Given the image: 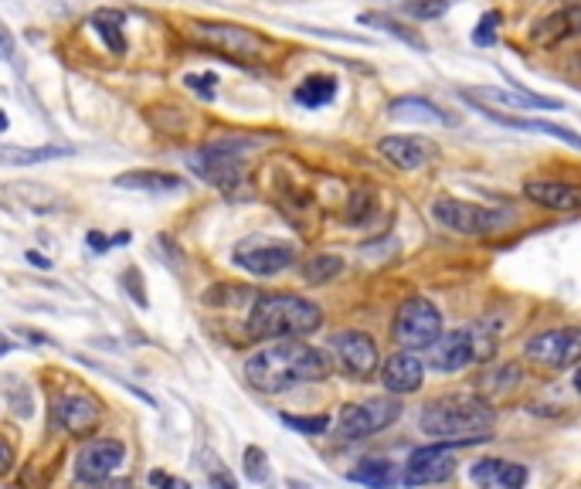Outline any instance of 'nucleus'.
Returning a JSON list of instances; mask_svg holds the SVG:
<instances>
[{
  "mask_svg": "<svg viewBox=\"0 0 581 489\" xmlns=\"http://www.w3.org/2000/svg\"><path fill=\"white\" fill-rule=\"evenodd\" d=\"M55 425L68 435H89L99 425V405L89 394L68 391L55 401Z\"/></svg>",
  "mask_w": 581,
  "mask_h": 489,
  "instance_id": "nucleus-15",
  "label": "nucleus"
},
{
  "mask_svg": "<svg viewBox=\"0 0 581 489\" xmlns=\"http://www.w3.org/2000/svg\"><path fill=\"white\" fill-rule=\"evenodd\" d=\"M378 153L398 170H418L432 160V143L415 140V136H384L378 143Z\"/></svg>",
  "mask_w": 581,
  "mask_h": 489,
  "instance_id": "nucleus-17",
  "label": "nucleus"
},
{
  "mask_svg": "<svg viewBox=\"0 0 581 489\" xmlns=\"http://www.w3.org/2000/svg\"><path fill=\"white\" fill-rule=\"evenodd\" d=\"M503 466H507L503 459H483V462H476V466L469 469V479H473L476 486H483V489H486V486L493 483V479L500 476V469H503Z\"/></svg>",
  "mask_w": 581,
  "mask_h": 489,
  "instance_id": "nucleus-34",
  "label": "nucleus"
},
{
  "mask_svg": "<svg viewBox=\"0 0 581 489\" xmlns=\"http://www.w3.org/2000/svg\"><path fill=\"white\" fill-rule=\"evenodd\" d=\"M126 459V449L123 442L116 439H92L85 442L75 456V476L85 479V483H96V479H109L119 473Z\"/></svg>",
  "mask_w": 581,
  "mask_h": 489,
  "instance_id": "nucleus-13",
  "label": "nucleus"
},
{
  "mask_svg": "<svg viewBox=\"0 0 581 489\" xmlns=\"http://www.w3.org/2000/svg\"><path fill=\"white\" fill-rule=\"evenodd\" d=\"M388 113L395 119H422V123H439V126H456L459 116H449L446 109H439L429 99L418 96H401L388 106Z\"/></svg>",
  "mask_w": 581,
  "mask_h": 489,
  "instance_id": "nucleus-21",
  "label": "nucleus"
},
{
  "mask_svg": "<svg viewBox=\"0 0 581 489\" xmlns=\"http://www.w3.org/2000/svg\"><path fill=\"white\" fill-rule=\"evenodd\" d=\"M449 11V0H418V4H408V14L418 17V21H435Z\"/></svg>",
  "mask_w": 581,
  "mask_h": 489,
  "instance_id": "nucleus-35",
  "label": "nucleus"
},
{
  "mask_svg": "<svg viewBox=\"0 0 581 489\" xmlns=\"http://www.w3.org/2000/svg\"><path fill=\"white\" fill-rule=\"evenodd\" d=\"M398 418H401V405L395 398H367L361 405H347L337 428L344 439L357 442V439H371V435L391 428Z\"/></svg>",
  "mask_w": 581,
  "mask_h": 489,
  "instance_id": "nucleus-6",
  "label": "nucleus"
},
{
  "mask_svg": "<svg viewBox=\"0 0 581 489\" xmlns=\"http://www.w3.org/2000/svg\"><path fill=\"white\" fill-rule=\"evenodd\" d=\"M429 347H432V354H429L432 371L456 374L476 360V333L473 330H449L446 337L439 333Z\"/></svg>",
  "mask_w": 581,
  "mask_h": 489,
  "instance_id": "nucleus-14",
  "label": "nucleus"
},
{
  "mask_svg": "<svg viewBox=\"0 0 581 489\" xmlns=\"http://www.w3.org/2000/svg\"><path fill=\"white\" fill-rule=\"evenodd\" d=\"M333 96H337V79H330V75H310V79H303V85L296 89V102L306 109L327 106Z\"/></svg>",
  "mask_w": 581,
  "mask_h": 489,
  "instance_id": "nucleus-25",
  "label": "nucleus"
},
{
  "mask_svg": "<svg viewBox=\"0 0 581 489\" xmlns=\"http://www.w3.org/2000/svg\"><path fill=\"white\" fill-rule=\"evenodd\" d=\"M75 489H133V483H130V479H116V476L96 479V483H85V479H75Z\"/></svg>",
  "mask_w": 581,
  "mask_h": 489,
  "instance_id": "nucleus-36",
  "label": "nucleus"
},
{
  "mask_svg": "<svg viewBox=\"0 0 581 489\" xmlns=\"http://www.w3.org/2000/svg\"><path fill=\"white\" fill-rule=\"evenodd\" d=\"M524 350H527V357L537 360V364L561 371V367H571L581 357V333L575 330V326H565V330H544V333H537L534 340H527Z\"/></svg>",
  "mask_w": 581,
  "mask_h": 489,
  "instance_id": "nucleus-11",
  "label": "nucleus"
},
{
  "mask_svg": "<svg viewBox=\"0 0 581 489\" xmlns=\"http://www.w3.org/2000/svg\"><path fill=\"white\" fill-rule=\"evenodd\" d=\"M497 422L493 408L480 398L469 394H449L422 411V432L439 442H456V445H473L490 439V428Z\"/></svg>",
  "mask_w": 581,
  "mask_h": 489,
  "instance_id": "nucleus-2",
  "label": "nucleus"
},
{
  "mask_svg": "<svg viewBox=\"0 0 581 489\" xmlns=\"http://www.w3.org/2000/svg\"><path fill=\"white\" fill-rule=\"evenodd\" d=\"M123 191H147V194H174L184 191V180L177 174H164V170H130L113 180Z\"/></svg>",
  "mask_w": 581,
  "mask_h": 489,
  "instance_id": "nucleus-20",
  "label": "nucleus"
},
{
  "mask_svg": "<svg viewBox=\"0 0 581 489\" xmlns=\"http://www.w3.org/2000/svg\"><path fill=\"white\" fill-rule=\"evenodd\" d=\"M245 476L252 479V483H266L269 479V462H266V452L262 449H245Z\"/></svg>",
  "mask_w": 581,
  "mask_h": 489,
  "instance_id": "nucleus-32",
  "label": "nucleus"
},
{
  "mask_svg": "<svg viewBox=\"0 0 581 489\" xmlns=\"http://www.w3.org/2000/svg\"><path fill=\"white\" fill-rule=\"evenodd\" d=\"M28 262H31V265H41V269H48V265H51V262L45 259V255H38V252H28Z\"/></svg>",
  "mask_w": 581,
  "mask_h": 489,
  "instance_id": "nucleus-42",
  "label": "nucleus"
},
{
  "mask_svg": "<svg viewBox=\"0 0 581 489\" xmlns=\"http://www.w3.org/2000/svg\"><path fill=\"white\" fill-rule=\"evenodd\" d=\"M524 194L531 197L534 204L551 211H578L581 208V191L575 184H561V180H527Z\"/></svg>",
  "mask_w": 581,
  "mask_h": 489,
  "instance_id": "nucleus-18",
  "label": "nucleus"
},
{
  "mask_svg": "<svg viewBox=\"0 0 581 489\" xmlns=\"http://www.w3.org/2000/svg\"><path fill=\"white\" fill-rule=\"evenodd\" d=\"M391 333H395V340L405 350H425L442 333V316L429 303V299L412 296V299H405V303L398 306Z\"/></svg>",
  "mask_w": 581,
  "mask_h": 489,
  "instance_id": "nucleus-5",
  "label": "nucleus"
},
{
  "mask_svg": "<svg viewBox=\"0 0 581 489\" xmlns=\"http://www.w3.org/2000/svg\"><path fill=\"white\" fill-rule=\"evenodd\" d=\"M374 214V191H354V201H350V211H347V221L350 225H361Z\"/></svg>",
  "mask_w": 581,
  "mask_h": 489,
  "instance_id": "nucleus-31",
  "label": "nucleus"
},
{
  "mask_svg": "<svg viewBox=\"0 0 581 489\" xmlns=\"http://www.w3.org/2000/svg\"><path fill=\"white\" fill-rule=\"evenodd\" d=\"M283 425L296 428L299 435H323L330 428V418L327 415H313V418H296V415H279Z\"/></svg>",
  "mask_w": 581,
  "mask_h": 489,
  "instance_id": "nucleus-29",
  "label": "nucleus"
},
{
  "mask_svg": "<svg viewBox=\"0 0 581 489\" xmlns=\"http://www.w3.org/2000/svg\"><path fill=\"white\" fill-rule=\"evenodd\" d=\"M0 62H17V45H14V38H11V28H4L0 24Z\"/></svg>",
  "mask_w": 581,
  "mask_h": 489,
  "instance_id": "nucleus-38",
  "label": "nucleus"
},
{
  "mask_svg": "<svg viewBox=\"0 0 581 489\" xmlns=\"http://www.w3.org/2000/svg\"><path fill=\"white\" fill-rule=\"evenodd\" d=\"M89 28L106 41V48L113 55H123L126 51V38H123V14L119 11H96L89 17Z\"/></svg>",
  "mask_w": 581,
  "mask_h": 489,
  "instance_id": "nucleus-24",
  "label": "nucleus"
},
{
  "mask_svg": "<svg viewBox=\"0 0 581 489\" xmlns=\"http://www.w3.org/2000/svg\"><path fill=\"white\" fill-rule=\"evenodd\" d=\"M187 85H191V89L194 92H201V96L204 99H211V96H215V75H187V79H184Z\"/></svg>",
  "mask_w": 581,
  "mask_h": 489,
  "instance_id": "nucleus-37",
  "label": "nucleus"
},
{
  "mask_svg": "<svg viewBox=\"0 0 581 489\" xmlns=\"http://www.w3.org/2000/svg\"><path fill=\"white\" fill-rule=\"evenodd\" d=\"M51 157H65V150H7L0 147V160H11V163H38V160H51Z\"/></svg>",
  "mask_w": 581,
  "mask_h": 489,
  "instance_id": "nucleus-33",
  "label": "nucleus"
},
{
  "mask_svg": "<svg viewBox=\"0 0 581 489\" xmlns=\"http://www.w3.org/2000/svg\"><path fill=\"white\" fill-rule=\"evenodd\" d=\"M323 326V310L313 299L276 293L259 296L249 313V333L255 340H296Z\"/></svg>",
  "mask_w": 581,
  "mask_h": 489,
  "instance_id": "nucleus-3",
  "label": "nucleus"
},
{
  "mask_svg": "<svg viewBox=\"0 0 581 489\" xmlns=\"http://www.w3.org/2000/svg\"><path fill=\"white\" fill-rule=\"evenodd\" d=\"M89 248H96V252H106L109 245H106V238H102L99 231H92V235H89Z\"/></svg>",
  "mask_w": 581,
  "mask_h": 489,
  "instance_id": "nucleus-41",
  "label": "nucleus"
},
{
  "mask_svg": "<svg viewBox=\"0 0 581 489\" xmlns=\"http://www.w3.org/2000/svg\"><path fill=\"white\" fill-rule=\"evenodd\" d=\"M422 377H425V364L418 360L412 350H401V354H395L384 364L381 371V381L384 388H388L391 394H412L422 388Z\"/></svg>",
  "mask_w": 581,
  "mask_h": 489,
  "instance_id": "nucleus-16",
  "label": "nucleus"
},
{
  "mask_svg": "<svg viewBox=\"0 0 581 489\" xmlns=\"http://www.w3.org/2000/svg\"><path fill=\"white\" fill-rule=\"evenodd\" d=\"M211 486H215V489H238V486H235V479H232V473H225V469H218V473L211 476Z\"/></svg>",
  "mask_w": 581,
  "mask_h": 489,
  "instance_id": "nucleus-39",
  "label": "nucleus"
},
{
  "mask_svg": "<svg viewBox=\"0 0 581 489\" xmlns=\"http://www.w3.org/2000/svg\"><path fill=\"white\" fill-rule=\"evenodd\" d=\"M11 462H14L11 449H7V445L0 442V473H7V469H11Z\"/></svg>",
  "mask_w": 581,
  "mask_h": 489,
  "instance_id": "nucleus-40",
  "label": "nucleus"
},
{
  "mask_svg": "<svg viewBox=\"0 0 581 489\" xmlns=\"http://www.w3.org/2000/svg\"><path fill=\"white\" fill-rule=\"evenodd\" d=\"M235 262L252 276H279L296 262V245L289 242H242L235 248Z\"/></svg>",
  "mask_w": 581,
  "mask_h": 489,
  "instance_id": "nucleus-12",
  "label": "nucleus"
},
{
  "mask_svg": "<svg viewBox=\"0 0 581 489\" xmlns=\"http://www.w3.org/2000/svg\"><path fill=\"white\" fill-rule=\"evenodd\" d=\"M350 483H361L364 489H395L398 473H395V466L384 459H364L350 469Z\"/></svg>",
  "mask_w": 581,
  "mask_h": 489,
  "instance_id": "nucleus-23",
  "label": "nucleus"
},
{
  "mask_svg": "<svg viewBox=\"0 0 581 489\" xmlns=\"http://www.w3.org/2000/svg\"><path fill=\"white\" fill-rule=\"evenodd\" d=\"M456 442H435L425 445V449H415L405 462V473H401V483L408 489L418 486H432V483H446V479L456 473Z\"/></svg>",
  "mask_w": 581,
  "mask_h": 489,
  "instance_id": "nucleus-8",
  "label": "nucleus"
},
{
  "mask_svg": "<svg viewBox=\"0 0 581 489\" xmlns=\"http://www.w3.org/2000/svg\"><path fill=\"white\" fill-rule=\"evenodd\" d=\"M361 24H378V28L384 34H395L398 41H405V45H412L418 51H429V45H425V38L418 31H408L401 21H391V17H384V14H361Z\"/></svg>",
  "mask_w": 581,
  "mask_h": 489,
  "instance_id": "nucleus-27",
  "label": "nucleus"
},
{
  "mask_svg": "<svg viewBox=\"0 0 581 489\" xmlns=\"http://www.w3.org/2000/svg\"><path fill=\"white\" fill-rule=\"evenodd\" d=\"M575 34H578V4H571L568 11H558V14H551L548 21L537 24L534 41H541V45H558V41L575 38Z\"/></svg>",
  "mask_w": 581,
  "mask_h": 489,
  "instance_id": "nucleus-22",
  "label": "nucleus"
},
{
  "mask_svg": "<svg viewBox=\"0 0 581 489\" xmlns=\"http://www.w3.org/2000/svg\"><path fill=\"white\" fill-rule=\"evenodd\" d=\"M463 99L493 102V106H503V109H565L558 99H544V96H534V92H503V89H490V85L463 89Z\"/></svg>",
  "mask_w": 581,
  "mask_h": 489,
  "instance_id": "nucleus-19",
  "label": "nucleus"
},
{
  "mask_svg": "<svg viewBox=\"0 0 581 489\" xmlns=\"http://www.w3.org/2000/svg\"><path fill=\"white\" fill-rule=\"evenodd\" d=\"M330 350L340 371L357 377V381H367V377L378 371V343L367 337V333H357V330L337 333L330 340Z\"/></svg>",
  "mask_w": 581,
  "mask_h": 489,
  "instance_id": "nucleus-10",
  "label": "nucleus"
},
{
  "mask_svg": "<svg viewBox=\"0 0 581 489\" xmlns=\"http://www.w3.org/2000/svg\"><path fill=\"white\" fill-rule=\"evenodd\" d=\"M330 374V360L323 350L299 340H276L259 350L245 364V381L262 394H283L299 384H316Z\"/></svg>",
  "mask_w": 581,
  "mask_h": 489,
  "instance_id": "nucleus-1",
  "label": "nucleus"
},
{
  "mask_svg": "<svg viewBox=\"0 0 581 489\" xmlns=\"http://www.w3.org/2000/svg\"><path fill=\"white\" fill-rule=\"evenodd\" d=\"M340 272H344V259H337V255H316L303 265V279L310 286H323V282L337 279Z\"/></svg>",
  "mask_w": 581,
  "mask_h": 489,
  "instance_id": "nucleus-26",
  "label": "nucleus"
},
{
  "mask_svg": "<svg viewBox=\"0 0 581 489\" xmlns=\"http://www.w3.org/2000/svg\"><path fill=\"white\" fill-rule=\"evenodd\" d=\"M432 218L439 221L442 228L456 231V235H469V238L493 235V231L503 228V221H507L497 208L456 201V197H439V201L432 204Z\"/></svg>",
  "mask_w": 581,
  "mask_h": 489,
  "instance_id": "nucleus-4",
  "label": "nucleus"
},
{
  "mask_svg": "<svg viewBox=\"0 0 581 489\" xmlns=\"http://www.w3.org/2000/svg\"><path fill=\"white\" fill-rule=\"evenodd\" d=\"M191 38L201 41L204 48H215L221 55H232V58H255L266 48L262 34L242 28V24H221V21H194Z\"/></svg>",
  "mask_w": 581,
  "mask_h": 489,
  "instance_id": "nucleus-7",
  "label": "nucleus"
},
{
  "mask_svg": "<svg viewBox=\"0 0 581 489\" xmlns=\"http://www.w3.org/2000/svg\"><path fill=\"white\" fill-rule=\"evenodd\" d=\"M4 126H7V119H4V113H0V130H4Z\"/></svg>",
  "mask_w": 581,
  "mask_h": 489,
  "instance_id": "nucleus-43",
  "label": "nucleus"
},
{
  "mask_svg": "<svg viewBox=\"0 0 581 489\" xmlns=\"http://www.w3.org/2000/svg\"><path fill=\"white\" fill-rule=\"evenodd\" d=\"M500 21L503 17L497 11H486L480 17V24H476V31H473V41L476 45H483V48H490L493 41H497V34H500Z\"/></svg>",
  "mask_w": 581,
  "mask_h": 489,
  "instance_id": "nucleus-28",
  "label": "nucleus"
},
{
  "mask_svg": "<svg viewBox=\"0 0 581 489\" xmlns=\"http://www.w3.org/2000/svg\"><path fill=\"white\" fill-rule=\"evenodd\" d=\"M524 483H527V469L517 466V462H507V466L500 469V476L486 489H524Z\"/></svg>",
  "mask_w": 581,
  "mask_h": 489,
  "instance_id": "nucleus-30",
  "label": "nucleus"
},
{
  "mask_svg": "<svg viewBox=\"0 0 581 489\" xmlns=\"http://www.w3.org/2000/svg\"><path fill=\"white\" fill-rule=\"evenodd\" d=\"M191 170L201 180H208L211 187H218L221 194H232L242 187V160H238L235 147H228V143H215V147H204L201 153H194Z\"/></svg>",
  "mask_w": 581,
  "mask_h": 489,
  "instance_id": "nucleus-9",
  "label": "nucleus"
}]
</instances>
